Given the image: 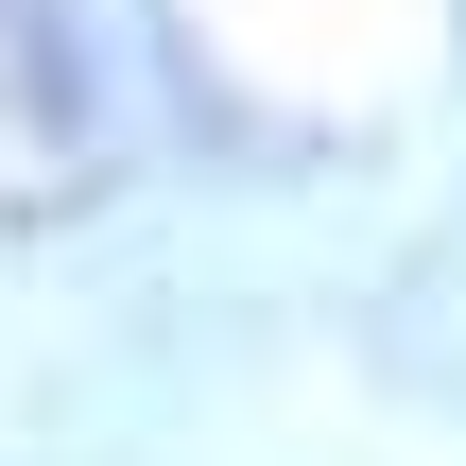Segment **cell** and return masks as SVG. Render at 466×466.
Instances as JSON below:
<instances>
[{"instance_id": "1", "label": "cell", "mask_w": 466, "mask_h": 466, "mask_svg": "<svg viewBox=\"0 0 466 466\" xmlns=\"http://www.w3.org/2000/svg\"><path fill=\"white\" fill-rule=\"evenodd\" d=\"M86 190V52L69 0H0V225H52Z\"/></svg>"}]
</instances>
